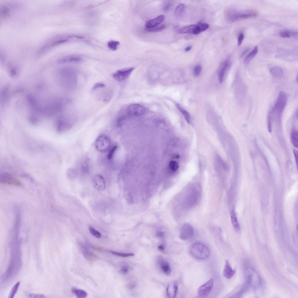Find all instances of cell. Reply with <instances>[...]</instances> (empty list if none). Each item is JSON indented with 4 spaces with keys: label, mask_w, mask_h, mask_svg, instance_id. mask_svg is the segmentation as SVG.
<instances>
[{
    "label": "cell",
    "mask_w": 298,
    "mask_h": 298,
    "mask_svg": "<svg viewBox=\"0 0 298 298\" xmlns=\"http://www.w3.org/2000/svg\"><path fill=\"white\" fill-rule=\"evenodd\" d=\"M109 139L105 135L102 134L96 139L95 146L96 149L101 152H105L108 150L110 145Z\"/></svg>",
    "instance_id": "cell-4"
},
{
    "label": "cell",
    "mask_w": 298,
    "mask_h": 298,
    "mask_svg": "<svg viewBox=\"0 0 298 298\" xmlns=\"http://www.w3.org/2000/svg\"><path fill=\"white\" fill-rule=\"evenodd\" d=\"M279 35L282 38H288L296 36L297 35V32L293 31H284L280 32Z\"/></svg>",
    "instance_id": "cell-27"
},
{
    "label": "cell",
    "mask_w": 298,
    "mask_h": 298,
    "mask_svg": "<svg viewBox=\"0 0 298 298\" xmlns=\"http://www.w3.org/2000/svg\"><path fill=\"white\" fill-rule=\"evenodd\" d=\"M196 26V24H194L185 26L179 29L178 32L180 34H193Z\"/></svg>",
    "instance_id": "cell-21"
},
{
    "label": "cell",
    "mask_w": 298,
    "mask_h": 298,
    "mask_svg": "<svg viewBox=\"0 0 298 298\" xmlns=\"http://www.w3.org/2000/svg\"><path fill=\"white\" fill-rule=\"evenodd\" d=\"M194 233V230L192 226L190 224L186 223L182 226L180 238L183 240H188L192 237Z\"/></svg>",
    "instance_id": "cell-8"
},
{
    "label": "cell",
    "mask_w": 298,
    "mask_h": 298,
    "mask_svg": "<svg viewBox=\"0 0 298 298\" xmlns=\"http://www.w3.org/2000/svg\"><path fill=\"white\" fill-rule=\"evenodd\" d=\"M166 28V26L164 24H162L153 27L148 28L145 27V30L148 32H158L163 31Z\"/></svg>",
    "instance_id": "cell-29"
},
{
    "label": "cell",
    "mask_w": 298,
    "mask_h": 298,
    "mask_svg": "<svg viewBox=\"0 0 298 298\" xmlns=\"http://www.w3.org/2000/svg\"><path fill=\"white\" fill-rule=\"evenodd\" d=\"M81 249L84 254L86 256L88 254L89 251L88 249L86 247V246L84 245H82L81 246Z\"/></svg>",
    "instance_id": "cell-42"
},
{
    "label": "cell",
    "mask_w": 298,
    "mask_h": 298,
    "mask_svg": "<svg viewBox=\"0 0 298 298\" xmlns=\"http://www.w3.org/2000/svg\"><path fill=\"white\" fill-rule=\"evenodd\" d=\"M287 98L286 93L283 91H280L273 109L275 113L281 115L286 105Z\"/></svg>",
    "instance_id": "cell-3"
},
{
    "label": "cell",
    "mask_w": 298,
    "mask_h": 298,
    "mask_svg": "<svg viewBox=\"0 0 298 298\" xmlns=\"http://www.w3.org/2000/svg\"><path fill=\"white\" fill-rule=\"evenodd\" d=\"M89 230L90 233L97 238H99L101 237V235L98 231L96 230L95 229L92 227H90L89 228Z\"/></svg>",
    "instance_id": "cell-35"
},
{
    "label": "cell",
    "mask_w": 298,
    "mask_h": 298,
    "mask_svg": "<svg viewBox=\"0 0 298 298\" xmlns=\"http://www.w3.org/2000/svg\"><path fill=\"white\" fill-rule=\"evenodd\" d=\"M10 75L12 77H15L17 74L16 70L13 69H11L10 71Z\"/></svg>",
    "instance_id": "cell-44"
},
{
    "label": "cell",
    "mask_w": 298,
    "mask_h": 298,
    "mask_svg": "<svg viewBox=\"0 0 298 298\" xmlns=\"http://www.w3.org/2000/svg\"><path fill=\"white\" fill-rule=\"evenodd\" d=\"M249 50V49H246L243 51L241 54L240 57H243L246 53H247Z\"/></svg>",
    "instance_id": "cell-47"
},
{
    "label": "cell",
    "mask_w": 298,
    "mask_h": 298,
    "mask_svg": "<svg viewBox=\"0 0 298 298\" xmlns=\"http://www.w3.org/2000/svg\"><path fill=\"white\" fill-rule=\"evenodd\" d=\"M230 216L231 222L234 228L237 231H239L240 229V226L233 210L231 211Z\"/></svg>",
    "instance_id": "cell-24"
},
{
    "label": "cell",
    "mask_w": 298,
    "mask_h": 298,
    "mask_svg": "<svg viewBox=\"0 0 298 298\" xmlns=\"http://www.w3.org/2000/svg\"><path fill=\"white\" fill-rule=\"evenodd\" d=\"M93 183L94 187L97 190H102L105 188V184L104 178L100 174H97L94 176Z\"/></svg>",
    "instance_id": "cell-12"
},
{
    "label": "cell",
    "mask_w": 298,
    "mask_h": 298,
    "mask_svg": "<svg viewBox=\"0 0 298 298\" xmlns=\"http://www.w3.org/2000/svg\"><path fill=\"white\" fill-rule=\"evenodd\" d=\"M258 52V47L257 46H256L253 50L245 57L244 60V63L245 65H247L251 61L256 55Z\"/></svg>",
    "instance_id": "cell-20"
},
{
    "label": "cell",
    "mask_w": 298,
    "mask_h": 298,
    "mask_svg": "<svg viewBox=\"0 0 298 298\" xmlns=\"http://www.w3.org/2000/svg\"><path fill=\"white\" fill-rule=\"evenodd\" d=\"M68 41L67 39H54L45 44L40 49L39 51L40 54L45 52L52 47L65 43Z\"/></svg>",
    "instance_id": "cell-10"
},
{
    "label": "cell",
    "mask_w": 298,
    "mask_h": 298,
    "mask_svg": "<svg viewBox=\"0 0 298 298\" xmlns=\"http://www.w3.org/2000/svg\"><path fill=\"white\" fill-rule=\"evenodd\" d=\"M135 286V285L133 283H130L128 284V288L130 290H132L134 288Z\"/></svg>",
    "instance_id": "cell-46"
},
{
    "label": "cell",
    "mask_w": 298,
    "mask_h": 298,
    "mask_svg": "<svg viewBox=\"0 0 298 298\" xmlns=\"http://www.w3.org/2000/svg\"><path fill=\"white\" fill-rule=\"evenodd\" d=\"M68 37H69V38H80V39L82 38H83V37H82V36H75V35H74V36L70 35V36H68Z\"/></svg>",
    "instance_id": "cell-49"
},
{
    "label": "cell",
    "mask_w": 298,
    "mask_h": 298,
    "mask_svg": "<svg viewBox=\"0 0 298 298\" xmlns=\"http://www.w3.org/2000/svg\"><path fill=\"white\" fill-rule=\"evenodd\" d=\"M269 73L272 76L278 78H282L283 75L282 69L278 66H274L271 68Z\"/></svg>",
    "instance_id": "cell-19"
},
{
    "label": "cell",
    "mask_w": 298,
    "mask_h": 298,
    "mask_svg": "<svg viewBox=\"0 0 298 298\" xmlns=\"http://www.w3.org/2000/svg\"><path fill=\"white\" fill-rule=\"evenodd\" d=\"M230 65V62L228 60L223 61L220 65L218 70V78L220 83L222 82L224 76V72Z\"/></svg>",
    "instance_id": "cell-16"
},
{
    "label": "cell",
    "mask_w": 298,
    "mask_h": 298,
    "mask_svg": "<svg viewBox=\"0 0 298 298\" xmlns=\"http://www.w3.org/2000/svg\"><path fill=\"white\" fill-rule=\"evenodd\" d=\"M192 48L191 46H189L188 47H186L185 49V50L186 52H188L190 51Z\"/></svg>",
    "instance_id": "cell-51"
},
{
    "label": "cell",
    "mask_w": 298,
    "mask_h": 298,
    "mask_svg": "<svg viewBox=\"0 0 298 298\" xmlns=\"http://www.w3.org/2000/svg\"><path fill=\"white\" fill-rule=\"evenodd\" d=\"M157 261L162 272L167 275H169L171 269L168 262L161 256H158Z\"/></svg>",
    "instance_id": "cell-13"
},
{
    "label": "cell",
    "mask_w": 298,
    "mask_h": 298,
    "mask_svg": "<svg viewBox=\"0 0 298 298\" xmlns=\"http://www.w3.org/2000/svg\"><path fill=\"white\" fill-rule=\"evenodd\" d=\"M201 71V67L200 65H197L194 68V75L196 76L200 74Z\"/></svg>",
    "instance_id": "cell-37"
},
{
    "label": "cell",
    "mask_w": 298,
    "mask_h": 298,
    "mask_svg": "<svg viewBox=\"0 0 298 298\" xmlns=\"http://www.w3.org/2000/svg\"><path fill=\"white\" fill-rule=\"evenodd\" d=\"M198 191H192L186 196V207H190L195 204L197 201L199 193Z\"/></svg>",
    "instance_id": "cell-14"
},
{
    "label": "cell",
    "mask_w": 298,
    "mask_h": 298,
    "mask_svg": "<svg viewBox=\"0 0 298 298\" xmlns=\"http://www.w3.org/2000/svg\"><path fill=\"white\" fill-rule=\"evenodd\" d=\"M213 283V279H211L201 286L198 290V295L201 297H206L207 296L212 290Z\"/></svg>",
    "instance_id": "cell-7"
},
{
    "label": "cell",
    "mask_w": 298,
    "mask_h": 298,
    "mask_svg": "<svg viewBox=\"0 0 298 298\" xmlns=\"http://www.w3.org/2000/svg\"><path fill=\"white\" fill-rule=\"evenodd\" d=\"M1 183L17 186H21L22 183L18 179L12 175L6 173H3L0 177Z\"/></svg>",
    "instance_id": "cell-6"
},
{
    "label": "cell",
    "mask_w": 298,
    "mask_h": 298,
    "mask_svg": "<svg viewBox=\"0 0 298 298\" xmlns=\"http://www.w3.org/2000/svg\"><path fill=\"white\" fill-rule=\"evenodd\" d=\"M117 146L115 145L113 146V147L111 148L107 154V158L108 159H112L115 152L117 149Z\"/></svg>",
    "instance_id": "cell-36"
},
{
    "label": "cell",
    "mask_w": 298,
    "mask_h": 298,
    "mask_svg": "<svg viewBox=\"0 0 298 298\" xmlns=\"http://www.w3.org/2000/svg\"><path fill=\"white\" fill-rule=\"evenodd\" d=\"M293 153L295 156V159L296 162L297 167V164H298V152L296 150L294 149L293 150Z\"/></svg>",
    "instance_id": "cell-45"
},
{
    "label": "cell",
    "mask_w": 298,
    "mask_h": 298,
    "mask_svg": "<svg viewBox=\"0 0 298 298\" xmlns=\"http://www.w3.org/2000/svg\"><path fill=\"white\" fill-rule=\"evenodd\" d=\"M170 169L173 171H176L179 167L178 163L175 161H171L169 164Z\"/></svg>",
    "instance_id": "cell-34"
},
{
    "label": "cell",
    "mask_w": 298,
    "mask_h": 298,
    "mask_svg": "<svg viewBox=\"0 0 298 298\" xmlns=\"http://www.w3.org/2000/svg\"><path fill=\"white\" fill-rule=\"evenodd\" d=\"M157 235L158 237L161 238L163 237L164 235L162 233L159 232L157 233Z\"/></svg>",
    "instance_id": "cell-50"
},
{
    "label": "cell",
    "mask_w": 298,
    "mask_h": 298,
    "mask_svg": "<svg viewBox=\"0 0 298 298\" xmlns=\"http://www.w3.org/2000/svg\"><path fill=\"white\" fill-rule=\"evenodd\" d=\"M178 290V284L176 281L173 282L168 284L166 292L168 298H174L176 296Z\"/></svg>",
    "instance_id": "cell-15"
},
{
    "label": "cell",
    "mask_w": 298,
    "mask_h": 298,
    "mask_svg": "<svg viewBox=\"0 0 298 298\" xmlns=\"http://www.w3.org/2000/svg\"><path fill=\"white\" fill-rule=\"evenodd\" d=\"M105 87V85L102 83H95L93 86L92 88L93 90H94L97 88H103Z\"/></svg>",
    "instance_id": "cell-40"
},
{
    "label": "cell",
    "mask_w": 298,
    "mask_h": 298,
    "mask_svg": "<svg viewBox=\"0 0 298 298\" xmlns=\"http://www.w3.org/2000/svg\"><path fill=\"white\" fill-rule=\"evenodd\" d=\"M189 252L194 258L199 260H205L210 255L208 247L205 244L199 242H194L191 245Z\"/></svg>",
    "instance_id": "cell-1"
},
{
    "label": "cell",
    "mask_w": 298,
    "mask_h": 298,
    "mask_svg": "<svg viewBox=\"0 0 298 298\" xmlns=\"http://www.w3.org/2000/svg\"><path fill=\"white\" fill-rule=\"evenodd\" d=\"M176 107L183 115L187 123H189L190 122L191 119L189 113L179 104H176Z\"/></svg>",
    "instance_id": "cell-28"
},
{
    "label": "cell",
    "mask_w": 298,
    "mask_h": 298,
    "mask_svg": "<svg viewBox=\"0 0 298 298\" xmlns=\"http://www.w3.org/2000/svg\"><path fill=\"white\" fill-rule=\"evenodd\" d=\"M19 285V282H18L15 284L10 291L9 295V298H12L13 297L17 292Z\"/></svg>",
    "instance_id": "cell-32"
},
{
    "label": "cell",
    "mask_w": 298,
    "mask_h": 298,
    "mask_svg": "<svg viewBox=\"0 0 298 298\" xmlns=\"http://www.w3.org/2000/svg\"><path fill=\"white\" fill-rule=\"evenodd\" d=\"M82 60V58L79 56L72 55L64 56L59 58L57 61V62L59 64L77 63L81 62Z\"/></svg>",
    "instance_id": "cell-11"
},
{
    "label": "cell",
    "mask_w": 298,
    "mask_h": 298,
    "mask_svg": "<svg viewBox=\"0 0 298 298\" xmlns=\"http://www.w3.org/2000/svg\"><path fill=\"white\" fill-rule=\"evenodd\" d=\"M72 292L77 297L85 298L87 296V293L85 290L76 288H73Z\"/></svg>",
    "instance_id": "cell-25"
},
{
    "label": "cell",
    "mask_w": 298,
    "mask_h": 298,
    "mask_svg": "<svg viewBox=\"0 0 298 298\" xmlns=\"http://www.w3.org/2000/svg\"><path fill=\"white\" fill-rule=\"evenodd\" d=\"M208 24L205 23H200L196 25L193 34L196 35L205 31L209 27Z\"/></svg>",
    "instance_id": "cell-22"
},
{
    "label": "cell",
    "mask_w": 298,
    "mask_h": 298,
    "mask_svg": "<svg viewBox=\"0 0 298 298\" xmlns=\"http://www.w3.org/2000/svg\"><path fill=\"white\" fill-rule=\"evenodd\" d=\"M110 252L113 254L123 257L133 256L134 255L132 253H123L113 251H110Z\"/></svg>",
    "instance_id": "cell-33"
},
{
    "label": "cell",
    "mask_w": 298,
    "mask_h": 298,
    "mask_svg": "<svg viewBox=\"0 0 298 298\" xmlns=\"http://www.w3.org/2000/svg\"><path fill=\"white\" fill-rule=\"evenodd\" d=\"M134 69V68L130 67L118 70L112 74V76L117 81H123L130 76Z\"/></svg>",
    "instance_id": "cell-5"
},
{
    "label": "cell",
    "mask_w": 298,
    "mask_h": 298,
    "mask_svg": "<svg viewBox=\"0 0 298 298\" xmlns=\"http://www.w3.org/2000/svg\"><path fill=\"white\" fill-rule=\"evenodd\" d=\"M298 132L296 130H293L290 134L291 140L293 146L295 148H298Z\"/></svg>",
    "instance_id": "cell-26"
},
{
    "label": "cell",
    "mask_w": 298,
    "mask_h": 298,
    "mask_svg": "<svg viewBox=\"0 0 298 298\" xmlns=\"http://www.w3.org/2000/svg\"><path fill=\"white\" fill-rule=\"evenodd\" d=\"M244 38V34L242 33H240L238 36L237 39V44L238 46H240L241 45Z\"/></svg>",
    "instance_id": "cell-41"
},
{
    "label": "cell",
    "mask_w": 298,
    "mask_h": 298,
    "mask_svg": "<svg viewBox=\"0 0 298 298\" xmlns=\"http://www.w3.org/2000/svg\"><path fill=\"white\" fill-rule=\"evenodd\" d=\"M158 249L161 251H163L164 250V247L162 245H160L158 246Z\"/></svg>",
    "instance_id": "cell-48"
},
{
    "label": "cell",
    "mask_w": 298,
    "mask_h": 298,
    "mask_svg": "<svg viewBox=\"0 0 298 298\" xmlns=\"http://www.w3.org/2000/svg\"><path fill=\"white\" fill-rule=\"evenodd\" d=\"M185 4H179L175 9L174 12L175 16L178 18H180L185 13Z\"/></svg>",
    "instance_id": "cell-23"
},
{
    "label": "cell",
    "mask_w": 298,
    "mask_h": 298,
    "mask_svg": "<svg viewBox=\"0 0 298 298\" xmlns=\"http://www.w3.org/2000/svg\"><path fill=\"white\" fill-rule=\"evenodd\" d=\"M145 109L144 107L137 104H130L128 107L127 111L128 113L132 116H139L144 113Z\"/></svg>",
    "instance_id": "cell-9"
},
{
    "label": "cell",
    "mask_w": 298,
    "mask_h": 298,
    "mask_svg": "<svg viewBox=\"0 0 298 298\" xmlns=\"http://www.w3.org/2000/svg\"><path fill=\"white\" fill-rule=\"evenodd\" d=\"M27 296L29 297L33 298H43L46 297L45 295L40 294L29 293L28 295Z\"/></svg>",
    "instance_id": "cell-39"
},
{
    "label": "cell",
    "mask_w": 298,
    "mask_h": 298,
    "mask_svg": "<svg viewBox=\"0 0 298 298\" xmlns=\"http://www.w3.org/2000/svg\"><path fill=\"white\" fill-rule=\"evenodd\" d=\"M128 271V267L126 265L123 266L121 268V271L122 273L125 274L127 273Z\"/></svg>",
    "instance_id": "cell-43"
},
{
    "label": "cell",
    "mask_w": 298,
    "mask_h": 298,
    "mask_svg": "<svg viewBox=\"0 0 298 298\" xmlns=\"http://www.w3.org/2000/svg\"><path fill=\"white\" fill-rule=\"evenodd\" d=\"M235 273V270L232 268L228 261L226 260L223 271L224 277L228 279H230Z\"/></svg>",
    "instance_id": "cell-18"
},
{
    "label": "cell",
    "mask_w": 298,
    "mask_h": 298,
    "mask_svg": "<svg viewBox=\"0 0 298 298\" xmlns=\"http://www.w3.org/2000/svg\"><path fill=\"white\" fill-rule=\"evenodd\" d=\"M256 13L253 12L232 11L228 13L227 18L229 21L233 22L249 18L256 16Z\"/></svg>",
    "instance_id": "cell-2"
},
{
    "label": "cell",
    "mask_w": 298,
    "mask_h": 298,
    "mask_svg": "<svg viewBox=\"0 0 298 298\" xmlns=\"http://www.w3.org/2000/svg\"><path fill=\"white\" fill-rule=\"evenodd\" d=\"M119 42L117 41L111 40L108 42L107 46L108 48L112 51L116 50L120 45Z\"/></svg>",
    "instance_id": "cell-30"
},
{
    "label": "cell",
    "mask_w": 298,
    "mask_h": 298,
    "mask_svg": "<svg viewBox=\"0 0 298 298\" xmlns=\"http://www.w3.org/2000/svg\"><path fill=\"white\" fill-rule=\"evenodd\" d=\"M173 4L170 2H168L164 4L163 9L164 11L167 12L169 11L172 8Z\"/></svg>",
    "instance_id": "cell-38"
},
{
    "label": "cell",
    "mask_w": 298,
    "mask_h": 298,
    "mask_svg": "<svg viewBox=\"0 0 298 298\" xmlns=\"http://www.w3.org/2000/svg\"><path fill=\"white\" fill-rule=\"evenodd\" d=\"M0 14L3 17H8L10 14L9 9L6 6H2L0 8Z\"/></svg>",
    "instance_id": "cell-31"
},
{
    "label": "cell",
    "mask_w": 298,
    "mask_h": 298,
    "mask_svg": "<svg viewBox=\"0 0 298 298\" xmlns=\"http://www.w3.org/2000/svg\"><path fill=\"white\" fill-rule=\"evenodd\" d=\"M164 15H160L147 22L145 24V27L151 28L159 26L164 21Z\"/></svg>",
    "instance_id": "cell-17"
}]
</instances>
